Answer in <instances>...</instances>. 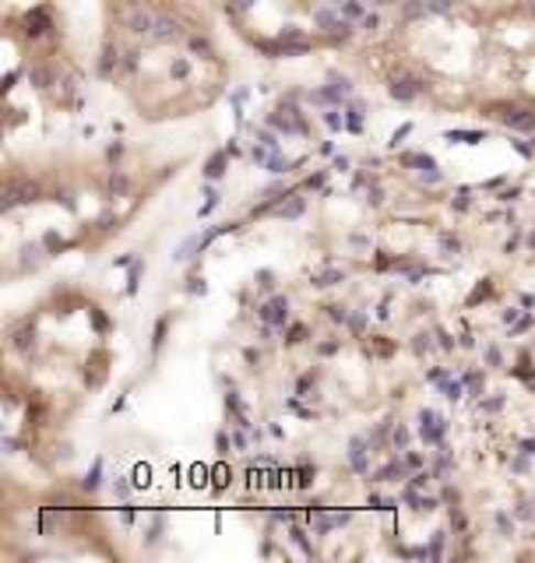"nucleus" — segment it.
<instances>
[{
  "label": "nucleus",
  "instance_id": "nucleus-1",
  "mask_svg": "<svg viewBox=\"0 0 535 563\" xmlns=\"http://www.w3.org/2000/svg\"><path fill=\"white\" fill-rule=\"evenodd\" d=\"M258 317H261L264 324H272V328L285 331V324H290V299H285V296L268 299L264 307H258Z\"/></svg>",
  "mask_w": 535,
  "mask_h": 563
},
{
  "label": "nucleus",
  "instance_id": "nucleus-2",
  "mask_svg": "<svg viewBox=\"0 0 535 563\" xmlns=\"http://www.w3.org/2000/svg\"><path fill=\"white\" fill-rule=\"evenodd\" d=\"M444 433H448V419H440L434 409H423L419 412V437L426 444H440Z\"/></svg>",
  "mask_w": 535,
  "mask_h": 563
},
{
  "label": "nucleus",
  "instance_id": "nucleus-3",
  "mask_svg": "<svg viewBox=\"0 0 535 563\" xmlns=\"http://www.w3.org/2000/svg\"><path fill=\"white\" fill-rule=\"evenodd\" d=\"M387 92L395 96L398 102H413V99H416V96L423 92V81H419L416 75H405V70H398V75L391 78Z\"/></svg>",
  "mask_w": 535,
  "mask_h": 563
},
{
  "label": "nucleus",
  "instance_id": "nucleus-4",
  "mask_svg": "<svg viewBox=\"0 0 535 563\" xmlns=\"http://www.w3.org/2000/svg\"><path fill=\"white\" fill-rule=\"evenodd\" d=\"M40 198V187H35L32 180H11L4 187V208H14V205H29Z\"/></svg>",
  "mask_w": 535,
  "mask_h": 563
},
{
  "label": "nucleus",
  "instance_id": "nucleus-5",
  "mask_svg": "<svg viewBox=\"0 0 535 563\" xmlns=\"http://www.w3.org/2000/svg\"><path fill=\"white\" fill-rule=\"evenodd\" d=\"M501 120L511 131H535V110H525V106H511L507 113H501Z\"/></svg>",
  "mask_w": 535,
  "mask_h": 563
},
{
  "label": "nucleus",
  "instance_id": "nucleus-6",
  "mask_svg": "<svg viewBox=\"0 0 535 563\" xmlns=\"http://www.w3.org/2000/svg\"><path fill=\"white\" fill-rule=\"evenodd\" d=\"M349 465H352V472H360V475L370 472V462H367V437H352V444H349Z\"/></svg>",
  "mask_w": 535,
  "mask_h": 563
},
{
  "label": "nucleus",
  "instance_id": "nucleus-7",
  "mask_svg": "<svg viewBox=\"0 0 535 563\" xmlns=\"http://www.w3.org/2000/svg\"><path fill=\"white\" fill-rule=\"evenodd\" d=\"M338 282H346V272L342 268H325V272L314 275V286L317 289H331V286H338Z\"/></svg>",
  "mask_w": 535,
  "mask_h": 563
},
{
  "label": "nucleus",
  "instance_id": "nucleus-8",
  "mask_svg": "<svg viewBox=\"0 0 535 563\" xmlns=\"http://www.w3.org/2000/svg\"><path fill=\"white\" fill-rule=\"evenodd\" d=\"M402 500H405V504H413L416 510H434V507H437L434 497H419V493H416L413 486H408V489L402 493Z\"/></svg>",
  "mask_w": 535,
  "mask_h": 563
},
{
  "label": "nucleus",
  "instance_id": "nucleus-9",
  "mask_svg": "<svg viewBox=\"0 0 535 563\" xmlns=\"http://www.w3.org/2000/svg\"><path fill=\"white\" fill-rule=\"evenodd\" d=\"M226 155H229V152H216V155L208 158V166H205V176H208V180H219V176L226 173Z\"/></svg>",
  "mask_w": 535,
  "mask_h": 563
},
{
  "label": "nucleus",
  "instance_id": "nucleus-10",
  "mask_svg": "<svg viewBox=\"0 0 535 563\" xmlns=\"http://www.w3.org/2000/svg\"><path fill=\"white\" fill-rule=\"evenodd\" d=\"M440 395L448 398V401H458L461 395H466V380H451V377H448V380L440 384Z\"/></svg>",
  "mask_w": 535,
  "mask_h": 563
},
{
  "label": "nucleus",
  "instance_id": "nucleus-11",
  "mask_svg": "<svg viewBox=\"0 0 535 563\" xmlns=\"http://www.w3.org/2000/svg\"><path fill=\"white\" fill-rule=\"evenodd\" d=\"M408 468H405V462H387L381 472H378V483H384V479H402Z\"/></svg>",
  "mask_w": 535,
  "mask_h": 563
},
{
  "label": "nucleus",
  "instance_id": "nucleus-12",
  "mask_svg": "<svg viewBox=\"0 0 535 563\" xmlns=\"http://www.w3.org/2000/svg\"><path fill=\"white\" fill-rule=\"evenodd\" d=\"M99 483H102V462H96V465H92V472L85 475V479H81V489H85V493H96V489H99Z\"/></svg>",
  "mask_w": 535,
  "mask_h": 563
},
{
  "label": "nucleus",
  "instance_id": "nucleus-13",
  "mask_svg": "<svg viewBox=\"0 0 535 563\" xmlns=\"http://www.w3.org/2000/svg\"><path fill=\"white\" fill-rule=\"evenodd\" d=\"M290 539L299 545V550H303V556H314V545H310V539H307V532H303V528H293V532H290Z\"/></svg>",
  "mask_w": 535,
  "mask_h": 563
},
{
  "label": "nucleus",
  "instance_id": "nucleus-14",
  "mask_svg": "<svg viewBox=\"0 0 535 563\" xmlns=\"http://www.w3.org/2000/svg\"><path fill=\"white\" fill-rule=\"evenodd\" d=\"M282 216H285V219H296V216H303V198H296V194H290V205L282 201Z\"/></svg>",
  "mask_w": 535,
  "mask_h": 563
},
{
  "label": "nucleus",
  "instance_id": "nucleus-15",
  "mask_svg": "<svg viewBox=\"0 0 535 563\" xmlns=\"http://www.w3.org/2000/svg\"><path fill=\"white\" fill-rule=\"evenodd\" d=\"M448 141H466V145H479L483 134H479V131H448Z\"/></svg>",
  "mask_w": 535,
  "mask_h": 563
},
{
  "label": "nucleus",
  "instance_id": "nucleus-16",
  "mask_svg": "<svg viewBox=\"0 0 535 563\" xmlns=\"http://www.w3.org/2000/svg\"><path fill=\"white\" fill-rule=\"evenodd\" d=\"M29 345H35V331H32V328H22V331L14 334V349L29 352Z\"/></svg>",
  "mask_w": 535,
  "mask_h": 563
},
{
  "label": "nucleus",
  "instance_id": "nucleus-17",
  "mask_svg": "<svg viewBox=\"0 0 535 563\" xmlns=\"http://www.w3.org/2000/svg\"><path fill=\"white\" fill-rule=\"evenodd\" d=\"M391 448H395V451H405L408 448V430L405 427H398L395 433H391Z\"/></svg>",
  "mask_w": 535,
  "mask_h": 563
},
{
  "label": "nucleus",
  "instance_id": "nucleus-18",
  "mask_svg": "<svg viewBox=\"0 0 535 563\" xmlns=\"http://www.w3.org/2000/svg\"><path fill=\"white\" fill-rule=\"evenodd\" d=\"M264 166H268V173H285V169H290V163H285L279 152H272V158H268Z\"/></svg>",
  "mask_w": 535,
  "mask_h": 563
},
{
  "label": "nucleus",
  "instance_id": "nucleus-19",
  "mask_svg": "<svg viewBox=\"0 0 535 563\" xmlns=\"http://www.w3.org/2000/svg\"><path fill=\"white\" fill-rule=\"evenodd\" d=\"M328 317H331L335 324H349L352 321V313L346 307H328Z\"/></svg>",
  "mask_w": 535,
  "mask_h": 563
},
{
  "label": "nucleus",
  "instance_id": "nucleus-20",
  "mask_svg": "<svg viewBox=\"0 0 535 563\" xmlns=\"http://www.w3.org/2000/svg\"><path fill=\"white\" fill-rule=\"evenodd\" d=\"M303 339H307V328H303V324H293L290 331H285V342H290V345H296Z\"/></svg>",
  "mask_w": 535,
  "mask_h": 563
},
{
  "label": "nucleus",
  "instance_id": "nucleus-21",
  "mask_svg": "<svg viewBox=\"0 0 535 563\" xmlns=\"http://www.w3.org/2000/svg\"><path fill=\"white\" fill-rule=\"evenodd\" d=\"M496 528H501V536H514V521H511V515H496Z\"/></svg>",
  "mask_w": 535,
  "mask_h": 563
},
{
  "label": "nucleus",
  "instance_id": "nucleus-22",
  "mask_svg": "<svg viewBox=\"0 0 535 563\" xmlns=\"http://www.w3.org/2000/svg\"><path fill=\"white\" fill-rule=\"evenodd\" d=\"M440 246H444V251H448V254H458V251H461L458 236H451V233H444V236H440Z\"/></svg>",
  "mask_w": 535,
  "mask_h": 563
},
{
  "label": "nucleus",
  "instance_id": "nucleus-23",
  "mask_svg": "<svg viewBox=\"0 0 535 563\" xmlns=\"http://www.w3.org/2000/svg\"><path fill=\"white\" fill-rule=\"evenodd\" d=\"M461 380H466V387H472L476 395L483 391V374H476V369H472V374H466V377H461Z\"/></svg>",
  "mask_w": 535,
  "mask_h": 563
},
{
  "label": "nucleus",
  "instance_id": "nucleus-24",
  "mask_svg": "<svg viewBox=\"0 0 535 563\" xmlns=\"http://www.w3.org/2000/svg\"><path fill=\"white\" fill-rule=\"evenodd\" d=\"M310 479H314V468H310V462H299V486H310Z\"/></svg>",
  "mask_w": 535,
  "mask_h": 563
},
{
  "label": "nucleus",
  "instance_id": "nucleus-25",
  "mask_svg": "<svg viewBox=\"0 0 535 563\" xmlns=\"http://www.w3.org/2000/svg\"><path fill=\"white\" fill-rule=\"evenodd\" d=\"M370 507L373 510H391V507H395V500H384V497H378V493H370Z\"/></svg>",
  "mask_w": 535,
  "mask_h": 563
},
{
  "label": "nucleus",
  "instance_id": "nucleus-26",
  "mask_svg": "<svg viewBox=\"0 0 535 563\" xmlns=\"http://www.w3.org/2000/svg\"><path fill=\"white\" fill-rule=\"evenodd\" d=\"M419 180L423 184H440V169L434 166V169H419Z\"/></svg>",
  "mask_w": 535,
  "mask_h": 563
},
{
  "label": "nucleus",
  "instance_id": "nucleus-27",
  "mask_svg": "<svg viewBox=\"0 0 535 563\" xmlns=\"http://www.w3.org/2000/svg\"><path fill=\"white\" fill-rule=\"evenodd\" d=\"M426 483H430V472H416L413 479H408V486H413V489H426Z\"/></svg>",
  "mask_w": 535,
  "mask_h": 563
},
{
  "label": "nucleus",
  "instance_id": "nucleus-28",
  "mask_svg": "<svg viewBox=\"0 0 535 563\" xmlns=\"http://www.w3.org/2000/svg\"><path fill=\"white\" fill-rule=\"evenodd\" d=\"M187 292H190V296H205V292H208V286H205V278H190V286H187Z\"/></svg>",
  "mask_w": 535,
  "mask_h": 563
},
{
  "label": "nucleus",
  "instance_id": "nucleus-29",
  "mask_svg": "<svg viewBox=\"0 0 535 563\" xmlns=\"http://www.w3.org/2000/svg\"><path fill=\"white\" fill-rule=\"evenodd\" d=\"M532 328V317H518V321L511 324V334H525Z\"/></svg>",
  "mask_w": 535,
  "mask_h": 563
},
{
  "label": "nucleus",
  "instance_id": "nucleus-30",
  "mask_svg": "<svg viewBox=\"0 0 535 563\" xmlns=\"http://www.w3.org/2000/svg\"><path fill=\"white\" fill-rule=\"evenodd\" d=\"M134 486H138V489H141V486H149V468H145V465H138V468H134Z\"/></svg>",
  "mask_w": 535,
  "mask_h": 563
},
{
  "label": "nucleus",
  "instance_id": "nucleus-31",
  "mask_svg": "<svg viewBox=\"0 0 535 563\" xmlns=\"http://www.w3.org/2000/svg\"><path fill=\"white\" fill-rule=\"evenodd\" d=\"M325 120H328V128H331V131H342V123H346V120L338 117L335 110H328V113H325Z\"/></svg>",
  "mask_w": 535,
  "mask_h": 563
},
{
  "label": "nucleus",
  "instance_id": "nucleus-32",
  "mask_svg": "<svg viewBox=\"0 0 535 563\" xmlns=\"http://www.w3.org/2000/svg\"><path fill=\"white\" fill-rule=\"evenodd\" d=\"M258 141H261V145H268V148H279V141H275L272 131H258Z\"/></svg>",
  "mask_w": 535,
  "mask_h": 563
},
{
  "label": "nucleus",
  "instance_id": "nucleus-33",
  "mask_svg": "<svg viewBox=\"0 0 535 563\" xmlns=\"http://www.w3.org/2000/svg\"><path fill=\"white\" fill-rule=\"evenodd\" d=\"M451 208H455V211H466V208H469V190H461L458 198L451 201Z\"/></svg>",
  "mask_w": 535,
  "mask_h": 563
},
{
  "label": "nucleus",
  "instance_id": "nucleus-34",
  "mask_svg": "<svg viewBox=\"0 0 535 563\" xmlns=\"http://www.w3.org/2000/svg\"><path fill=\"white\" fill-rule=\"evenodd\" d=\"M430 349H434L430 334H419V339H416V352H419V356H423V352H430Z\"/></svg>",
  "mask_w": 535,
  "mask_h": 563
},
{
  "label": "nucleus",
  "instance_id": "nucleus-35",
  "mask_svg": "<svg viewBox=\"0 0 535 563\" xmlns=\"http://www.w3.org/2000/svg\"><path fill=\"white\" fill-rule=\"evenodd\" d=\"M487 363H490V366H501V349H496V345H487Z\"/></svg>",
  "mask_w": 535,
  "mask_h": 563
},
{
  "label": "nucleus",
  "instance_id": "nucleus-36",
  "mask_svg": "<svg viewBox=\"0 0 535 563\" xmlns=\"http://www.w3.org/2000/svg\"><path fill=\"white\" fill-rule=\"evenodd\" d=\"M434 472H437V475H448V472H451V454H444L440 462L434 465Z\"/></svg>",
  "mask_w": 535,
  "mask_h": 563
},
{
  "label": "nucleus",
  "instance_id": "nucleus-37",
  "mask_svg": "<svg viewBox=\"0 0 535 563\" xmlns=\"http://www.w3.org/2000/svg\"><path fill=\"white\" fill-rule=\"evenodd\" d=\"M159 532H163V515H155V521H152V532H149V542H159Z\"/></svg>",
  "mask_w": 535,
  "mask_h": 563
},
{
  "label": "nucleus",
  "instance_id": "nucleus-38",
  "mask_svg": "<svg viewBox=\"0 0 535 563\" xmlns=\"http://www.w3.org/2000/svg\"><path fill=\"white\" fill-rule=\"evenodd\" d=\"M190 475H194V486H205V483H208V468H205V465H201V468H194Z\"/></svg>",
  "mask_w": 535,
  "mask_h": 563
},
{
  "label": "nucleus",
  "instance_id": "nucleus-39",
  "mask_svg": "<svg viewBox=\"0 0 535 563\" xmlns=\"http://www.w3.org/2000/svg\"><path fill=\"white\" fill-rule=\"evenodd\" d=\"M317 352H320V356H335V352H338V342H320Z\"/></svg>",
  "mask_w": 535,
  "mask_h": 563
},
{
  "label": "nucleus",
  "instance_id": "nucleus-40",
  "mask_svg": "<svg viewBox=\"0 0 535 563\" xmlns=\"http://www.w3.org/2000/svg\"><path fill=\"white\" fill-rule=\"evenodd\" d=\"M258 286L272 289V286H275V275H272V272H261V275H258Z\"/></svg>",
  "mask_w": 535,
  "mask_h": 563
},
{
  "label": "nucleus",
  "instance_id": "nucleus-41",
  "mask_svg": "<svg viewBox=\"0 0 535 563\" xmlns=\"http://www.w3.org/2000/svg\"><path fill=\"white\" fill-rule=\"evenodd\" d=\"M426 380H434V384H444V380H448V369H430V374H426Z\"/></svg>",
  "mask_w": 535,
  "mask_h": 563
},
{
  "label": "nucleus",
  "instance_id": "nucleus-42",
  "mask_svg": "<svg viewBox=\"0 0 535 563\" xmlns=\"http://www.w3.org/2000/svg\"><path fill=\"white\" fill-rule=\"evenodd\" d=\"M419 465H423V457H419L416 451H408V454H405V468H419Z\"/></svg>",
  "mask_w": 535,
  "mask_h": 563
},
{
  "label": "nucleus",
  "instance_id": "nucleus-43",
  "mask_svg": "<svg viewBox=\"0 0 535 563\" xmlns=\"http://www.w3.org/2000/svg\"><path fill=\"white\" fill-rule=\"evenodd\" d=\"M514 515H518L522 521H532V518H535V510H532V504H522L518 510H514Z\"/></svg>",
  "mask_w": 535,
  "mask_h": 563
},
{
  "label": "nucleus",
  "instance_id": "nucleus-44",
  "mask_svg": "<svg viewBox=\"0 0 535 563\" xmlns=\"http://www.w3.org/2000/svg\"><path fill=\"white\" fill-rule=\"evenodd\" d=\"M110 187H113V194H123V190H128V180H123V176H117V173H113Z\"/></svg>",
  "mask_w": 535,
  "mask_h": 563
},
{
  "label": "nucleus",
  "instance_id": "nucleus-45",
  "mask_svg": "<svg viewBox=\"0 0 535 563\" xmlns=\"http://www.w3.org/2000/svg\"><path fill=\"white\" fill-rule=\"evenodd\" d=\"M408 131H413V128H408V123H405L402 131H395V137H391V148H398V145H402V137H408Z\"/></svg>",
  "mask_w": 535,
  "mask_h": 563
},
{
  "label": "nucleus",
  "instance_id": "nucleus-46",
  "mask_svg": "<svg viewBox=\"0 0 535 563\" xmlns=\"http://www.w3.org/2000/svg\"><path fill=\"white\" fill-rule=\"evenodd\" d=\"M349 510H338V515H331V521H335V528H342V525H349Z\"/></svg>",
  "mask_w": 535,
  "mask_h": 563
},
{
  "label": "nucleus",
  "instance_id": "nucleus-47",
  "mask_svg": "<svg viewBox=\"0 0 535 563\" xmlns=\"http://www.w3.org/2000/svg\"><path fill=\"white\" fill-rule=\"evenodd\" d=\"M113 493H117V497H128V493H131V483L117 479V483H113Z\"/></svg>",
  "mask_w": 535,
  "mask_h": 563
},
{
  "label": "nucleus",
  "instance_id": "nucleus-48",
  "mask_svg": "<svg viewBox=\"0 0 535 563\" xmlns=\"http://www.w3.org/2000/svg\"><path fill=\"white\" fill-rule=\"evenodd\" d=\"M437 339H440V349H455V339L448 331H437Z\"/></svg>",
  "mask_w": 535,
  "mask_h": 563
},
{
  "label": "nucleus",
  "instance_id": "nucleus-49",
  "mask_svg": "<svg viewBox=\"0 0 535 563\" xmlns=\"http://www.w3.org/2000/svg\"><path fill=\"white\" fill-rule=\"evenodd\" d=\"M138 278H141V264H134V272H131V286H128V292H138Z\"/></svg>",
  "mask_w": 535,
  "mask_h": 563
},
{
  "label": "nucleus",
  "instance_id": "nucleus-50",
  "mask_svg": "<svg viewBox=\"0 0 535 563\" xmlns=\"http://www.w3.org/2000/svg\"><path fill=\"white\" fill-rule=\"evenodd\" d=\"M363 324H367V321H363V313H356V317H352V321H349V328H352L356 334H360V331H363Z\"/></svg>",
  "mask_w": 535,
  "mask_h": 563
},
{
  "label": "nucleus",
  "instance_id": "nucleus-51",
  "mask_svg": "<svg viewBox=\"0 0 535 563\" xmlns=\"http://www.w3.org/2000/svg\"><path fill=\"white\" fill-rule=\"evenodd\" d=\"M501 405H504V398H501V395H496V398H490V401L483 405V409H487V412H496V409H501Z\"/></svg>",
  "mask_w": 535,
  "mask_h": 563
},
{
  "label": "nucleus",
  "instance_id": "nucleus-52",
  "mask_svg": "<svg viewBox=\"0 0 535 563\" xmlns=\"http://www.w3.org/2000/svg\"><path fill=\"white\" fill-rule=\"evenodd\" d=\"M106 155H110V163H117V158L123 155V145H120V141H117V145H110V152H106Z\"/></svg>",
  "mask_w": 535,
  "mask_h": 563
},
{
  "label": "nucleus",
  "instance_id": "nucleus-53",
  "mask_svg": "<svg viewBox=\"0 0 535 563\" xmlns=\"http://www.w3.org/2000/svg\"><path fill=\"white\" fill-rule=\"evenodd\" d=\"M226 483H229V472H226V468H216V486L222 489Z\"/></svg>",
  "mask_w": 535,
  "mask_h": 563
},
{
  "label": "nucleus",
  "instance_id": "nucleus-54",
  "mask_svg": "<svg viewBox=\"0 0 535 563\" xmlns=\"http://www.w3.org/2000/svg\"><path fill=\"white\" fill-rule=\"evenodd\" d=\"M511 465H514V472H525V468H528V462H525V451H522V457H514Z\"/></svg>",
  "mask_w": 535,
  "mask_h": 563
},
{
  "label": "nucleus",
  "instance_id": "nucleus-55",
  "mask_svg": "<svg viewBox=\"0 0 535 563\" xmlns=\"http://www.w3.org/2000/svg\"><path fill=\"white\" fill-rule=\"evenodd\" d=\"M518 194H522L518 187H511V190H504V194H501V201H514V198H518Z\"/></svg>",
  "mask_w": 535,
  "mask_h": 563
},
{
  "label": "nucleus",
  "instance_id": "nucleus-56",
  "mask_svg": "<svg viewBox=\"0 0 535 563\" xmlns=\"http://www.w3.org/2000/svg\"><path fill=\"white\" fill-rule=\"evenodd\" d=\"M440 500H448V504H455V500H458V493H455V489L448 486V489H444V493H440Z\"/></svg>",
  "mask_w": 535,
  "mask_h": 563
},
{
  "label": "nucleus",
  "instance_id": "nucleus-57",
  "mask_svg": "<svg viewBox=\"0 0 535 563\" xmlns=\"http://www.w3.org/2000/svg\"><path fill=\"white\" fill-rule=\"evenodd\" d=\"M381 201H384V194H381L378 187H373V190H370V205H381Z\"/></svg>",
  "mask_w": 535,
  "mask_h": 563
},
{
  "label": "nucleus",
  "instance_id": "nucleus-58",
  "mask_svg": "<svg viewBox=\"0 0 535 563\" xmlns=\"http://www.w3.org/2000/svg\"><path fill=\"white\" fill-rule=\"evenodd\" d=\"M320 184H325V173H317V176H310V180H307V187H320Z\"/></svg>",
  "mask_w": 535,
  "mask_h": 563
},
{
  "label": "nucleus",
  "instance_id": "nucleus-59",
  "mask_svg": "<svg viewBox=\"0 0 535 563\" xmlns=\"http://www.w3.org/2000/svg\"><path fill=\"white\" fill-rule=\"evenodd\" d=\"M504 321H507V324L518 321V310H514V307H511V310H504Z\"/></svg>",
  "mask_w": 535,
  "mask_h": 563
},
{
  "label": "nucleus",
  "instance_id": "nucleus-60",
  "mask_svg": "<svg viewBox=\"0 0 535 563\" xmlns=\"http://www.w3.org/2000/svg\"><path fill=\"white\" fill-rule=\"evenodd\" d=\"M216 444H219V451H222V454L229 451V440H226V433H219V437H216Z\"/></svg>",
  "mask_w": 535,
  "mask_h": 563
},
{
  "label": "nucleus",
  "instance_id": "nucleus-61",
  "mask_svg": "<svg viewBox=\"0 0 535 563\" xmlns=\"http://www.w3.org/2000/svg\"><path fill=\"white\" fill-rule=\"evenodd\" d=\"M522 451L535 457V440H522Z\"/></svg>",
  "mask_w": 535,
  "mask_h": 563
},
{
  "label": "nucleus",
  "instance_id": "nucleus-62",
  "mask_svg": "<svg viewBox=\"0 0 535 563\" xmlns=\"http://www.w3.org/2000/svg\"><path fill=\"white\" fill-rule=\"evenodd\" d=\"M92 317H96V328H99V331H106V317H102L99 310H92Z\"/></svg>",
  "mask_w": 535,
  "mask_h": 563
},
{
  "label": "nucleus",
  "instance_id": "nucleus-63",
  "mask_svg": "<svg viewBox=\"0 0 535 563\" xmlns=\"http://www.w3.org/2000/svg\"><path fill=\"white\" fill-rule=\"evenodd\" d=\"M528 246H532V251H535V233H532V236H528Z\"/></svg>",
  "mask_w": 535,
  "mask_h": 563
}]
</instances>
